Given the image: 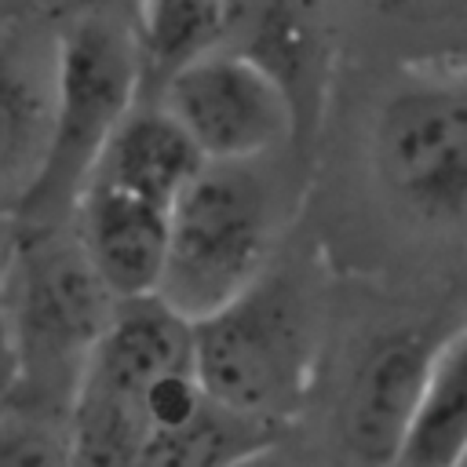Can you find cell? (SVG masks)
Here are the masks:
<instances>
[{
    "mask_svg": "<svg viewBox=\"0 0 467 467\" xmlns=\"http://www.w3.org/2000/svg\"><path fill=\"white\" fill-rule=\"evenodd\" d=\"M365 84L358 164L379 212L420 241L467 248V55L343 66Z\"/></svg>",
    "mask_w": 467,
    "mask_h": 467,
    "instance_id": "obj_1",
    "label": "cell"
},
{
    "mask_svg": "<svg viewBox=\"0 0 467 467\" xmlns=\"http://www.w3.org/2000/svg\"><path fill=\"white\" fill-rule=\"evenodd\" d=\"M299 150L208 161L171 208L157 296L186 321L241 296L274 259L303 193Z\"/></svg>",
    "mask_w": 467,
    "mask_h": 467,
    "instance_id": "obj_2",
    "label": "cell"
},
{
    "mask_svg": "<svg viewBox=\"0 0 467 467\" xmlns=\"http://www.w3.org/2000/svg\"><path fill=\"white\" fill-rule=\"evenodd\" d=\"M317 347V285L299 263L274 259L241 296L193 321V372L204 390L274 427L303 409Z\"/></svg>",
    "mask_w": 467,
    "mask_h": 467,
    "instance_id": "obj_3",
    "label": "cell"
},
{
    "mask_svg": "<svg viewBox=\"0 0 467 467\" xmlns=\"http://www.w3.org/2000/svg\"><path fill=\"white\" fill-rule=\"evenodd\" d=\"M117 303L69 223H18L0 303V321L18 354V387L11 398L69 412L77 376Z\"/></svg>",
    "mask_w": 467,
    "mask_h": 467,
    "instance_id": "obj_4",
    "label": "cell"
},
{
    "mask_svg": "<svg viewBox=\"0 0 467 467\" xmlns=\"http://www.w3.org/2000/svg\"><path fill=\"white\" fill-rule=\"evenodd\" d=\"M55 117L44 171L18 223H69L73 201L113 128L142 99L135 22L106 11L55 15Z\"/></svg>",
    "mask_w": 467,
    "mask_h": 467,
    "instance_id": "obj_5",
    "label": "cell"
},
{
    "mask_svg": "<svg viewBox=\"0 0 467 467\" xmlns=\"http://www.w3.org/2000/svg\"><path fill=\"white\" fill-rule=\"evenodd\" d=\"M179 368H193V321L161 296L120 299L69 398L73 467H131L150 434L146 390Z\"/></svg>",
    "mask_w": 467,
    "mask_h": 467,
    "instance_id": "obj_6",
    "label": "cell"
},
{
    "mask_svg": "<svg viewBox=\"0 0 467 467\" xmlns=\"http://www.w3.org/2000/svg\"><path fill=\"white\" fill-rule=\"evenodd\" d=\"M193 139L204 161H259L303 150L296 109L285 88L237 51H212L153 95Z\"/></svg>",
    "mask_w": 467,
    "mask_h": 467,
    "instance_id": "obj_7",
    "label": "cell"
},
{
    "mask_svg": "<svg viewBox=\"0 0 467 467\" xmlns=\"http://www.w3.org/2000/svg\"><path fill=\"white\" fill-rule=\"evenodd\" d=\"M223 51L252 58L285 88L310 153L343 77L336 0H223Z\"/></svg>",
    "mask_w": 467,
    "mask_h": 467,
    "instance_id": "obj_8",
    "label": "cell"
},
{
    "mask_svg": "<svg viewBox=\"0 0 467 467\" xmlns=\"http://www.w3.org/2000/svg\"><path fill=\"white\" fill-rule=\"evenodd\" d=\"M441 336L434 328H398L365 347L347 379L336 427L339 456L350 467H394Z\"/></svg>",
    "mask_w": 467,
    "mask_h": 467,
    "instance_id": "obj_9",
    "label": "cell"
},
{
    "mask_svg": "<svg viewBox=\"0 0 467 467\" xmlns=\"http://www.w3.org/2000/svg\"><path fill=\"white\" fill-rule=\"evenodd\" d=\"M55 15L0 29V212L26 208L51 142L55 117Z\"/></svg>",
    "mask_w": 467,
    "mask_h": 467,
    "instance_id": "obj_10",
    "label": "cell"
},
{
    "mask_svg": "<svg viewBox=\"0 0 467 467\" xmlns=\"http://www.w3.org/2000/svg\"><path fill=\"white\" fill-rule=\"evenodd\" d=\"M171 208L131 190L88 179L73 201L69 226L117 299L157 296L168 252Z\"/></svg>",
    "mask_w": 467,
    "mask_h": 467,
    "instance_id": "obj_11",
    "label": "cell"
},
{
    "mask_svg": "<svg viewBox=\"0 0 467 467\" xmlns=\"http://www.w3.org/2000/svg\"><path fill=\"white\" fill-rule=\"evenodd\" d=\"M204 164V153L193 146L182 124L157 99H139L106 139L88 179L175 208V201Z\"/></svg>",
    "mask_w": 467,
    "mask_h": 467,
    "instance_id": "obj_12",
    "label": "cell"
},
{
    "mask_svg": "<svg viewBox=\"0 0 467 467\" xmlns=\"http://www.w3.org/2000/svg\"><path fill=\"white\" fill-rule=\"evenodd\" d=\"M343 66L467 55V0H336Z\"/></svg>",
    "mask_w": 467,
    "mask_h": 467,
    "instance_id": "obj_13",
    "label": "cell"
},
{
    "mask_svg": "<svg viewBox=\"0 0 467 467\" xmlns=\"http://www.w3.org/2000/svg\"><path fill=\"white\" fill-rule=\"evenodd\" d=\"M467 452V321L452 325L427 365L394 467H460Z\"/></svg>",
    "mask_w": 467,
    "mask_h": 467,
    "instance_id": "obj_14",
    "label": "cell"
},
{
    "mask_svg": "<svg viewBox=\"0 0 467 467\" xmlns=\"http://www.w3.org/2000/svg\"><path fill=\"white\" fill-rule=\"evenodd\" d=\"M281 427L252 420L208 394V401L179 427L153 431L131 467H230L259 449L277 445Z\"/></svg>",
    "mask_w": 467,
    "mask_h": 467,
    "instance_id": "obj_15",
    "label": "cell"
},
{
    "mask_svg": "<svg viewBox=\"0 0 467 467\" xmlns=\"http://www.w3.org/2000/svg\"><path fill=\"white\" fill-rule=\"evenodd\" d=\"M142 99H153L182 66L223 51V0H146L135 18Z\"/></svg>",
    "mask_w": 467,
    "mask_h": 467,
    "instance_id": "obj_16",
    "label": "cell"
},
{
    "mask_svg": "<svg viewBox=\"0 0 467 467\" xmlns=\"http://www.w3.org/2000/svg\"><path fill=\"white\" fill-rule=\"evenodd\" d=\"M0 467H73L69 412L7 398L0 405Z\"/></svg>",
    "mask_w": 467,
    "mask_h": 467,
    "instance_id": "obj_17",
    "label": "cell"
},
{
    "mask_svg": "<svg viewBox=\"0 0 467 467\" xmlns=\"http://www.w3.org/2000/svg\"><path fill=\"white\" fill-rule=\"evenodd\" d=\"M146 0H58L55 15H80V11H106V15H124V18H139Z\"/></svg>",
    "mask_w": 467,
    "mask_h": 467,
    "instance_id": "obj_18",
    "label": "cell"
},
{
    "mask_svg": "<svg viewBox=\"0 0 467 467\" xmlns=\"http://www.w3.org/2000/svg\"><path fill=\"white\" fill-rule=\"evenodd\" d=\"M58 0H0V26H18V22H29V18H44V15H55Z\"/></svg>",
    "mask_w": 467,
    "mask_h": 467,
    "instance_id": "obj_19",
    "label": "cell"
},
{
    "mask_svg": "<svg viewBox=\"0 0 467 467\" xmlns=\"http://www.w3.org/2000/svg\"><path fill=\"white\" fill-rule=\"evenodd\" d=\"M15 387H18V354H15V347L7 339V328L0 321V405L15 394Z\"/></svg>",
    "mask_w": 467,
    "mask_h": 467,
    "instance_id": "obj_20",
    "label": "cell"
},
{
    "mask_svg": "<svg viewBox=\"0 0 467 467\" xmlns=\"http://www.w3.org/2000/svg\"><path fill=\"white\" fill-rule=\"evenodd\" d=\"M15 244H18V219H15V215H4V212H0V303H4L7 274H11Z\"/></svg>",
    "mask_w": 467,
    "mask_h": 467,
    "instance_id": "obj_21",
    "label": "cell"
},
{
    "mask_svg": "<svg viewBox=\"0 0 467 467\" xmlns=\"http://www.w3.org/2000/svg\"><path fill=\"white\" fill-rule=\"evenodd\" d=\"M230 467H288V463L277 456V445H270V449H259V452H252V456L230 463Z\"/></svg>",
    "mask_w": 467,
    "mask_h": 467,
    "instance_id": "obj_22",
    "label": "cell"
},
{
    "mask_svg": "<svg viewBox=\"0 0 467 467\" xmlns=\"http://www.w3.org/2000/svg\"><path fill=\"white\" fill-rule=\"evenodd\" d=\"M460 467H467V452H463V460H460Z\"/></svg>",
    "mask_w": 467,
    "mask_h": 467,
    "instance_id": "obj_23",
    "label": "cell"
},
{
    "mask_svg": "<svg viewBox=\"0 0 467 467\" xmlns=\"http://www.w3.org/2000/svg\"><path fill=\"white\" fill-rule=\"evenodd\" d=\"M0 29H4V26H0Z\"/></svg>",
    "mask_w": 467,
    "mask_h": 467,
    "instance_id": "obj_24",
    "label": "cell"
}]
</instances>
